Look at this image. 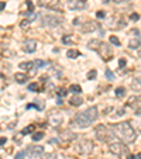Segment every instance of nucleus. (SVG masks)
<instances>
[{"label":"nucleus","instance_id":"nucleus-9","mask_svg":"<svg viewBox=\"0 0 141 159\" xmlns=\"http://www.w3.org/2000/svg\"><path fill=\"white\" fill-rule=\"evenodd\" d=\"M23 49L28 53L34 52V51L37 49V41H34V40H26V41L23 42Z\"/></svg>","mask_w":141,"mask_h":159},{"label":"nucleus","instance_id":"nucleus-13","mask_svg":"<svg viewBox=\"0 0 141 159\" xmlns=\"http://www.w3.org/2000/svg\"><path fill=\"white\" fill-rule=\"evenodd\" d=\"M33 107H37L38 110H44V108H45V101L37 99V100H34L33 104H28L27 108H33Z\"/></svg>","mask_w":141,"mask_h":159},{"label":"nucleus","instance_id":"nucleus-21","mask_svg":"<svg viewBox=\"0 0 141 159\" xmlns=\"http://www.w3.org/2000/svg\"><path fill=\"white\" fill-rule=\"evenodd\" d=\"M28 90L38 93V92H41V89H40V85H38V83H30V85H28Z\"/></svg>","mask_w":141,"mask_h":159},{"label":"nucleus","instance_id":"nucleus-8","mask_svg":"<svg viewBox=\"0 0 141 159\" xmlns=\"http://www.w3.org/2000/svg\"><path fill=\"white\" fill-rule=\"evenodd\" d=\"M41 20H43L44 26H49V27H57V26H59V23H61L59 18H57L54 16H43Z\"/></svg>","mask_w":141,"mask_h":159},{"label":"nucleus","instance_id":"nucleus-6","mask_svg":"<svg viewBox=\"0 0 141 159\" xmlns=\"http://www.w3.org/2000/svg\"><path fill=\"white\" fill-rule=\"evenodd\" d=\"M76 149H78L79 154H90L93 149V142L89 141V139H82V141H79Z\"/></svg>","mask_w":141,"mask_h":159},{"label":"nucleus","instance_id":"nucleus-42","mask_svg":"<svg viewBox=\"0 0 141 159\" xmlns=\"http://www.w3.org/2000/svg\"><path fill=\"white\" fill-rule=\"evenodd\" d=\"M4 7H6V3H4V1H0V11L3 10Z\"/></svg>","mask_w":141,"mask_h":159},{"label":"nucleus","instance_id":"nucleus-17","mask_svg":"<svg viewBox=\"0 0 141 159\" xmlns=\"http://www.w3.org/2000/svg\"><path fill=\"white\" fill-rule=\"evenodd\" d=\"M20 68H21L23 70H31V69L35 68V66H34V62H21V64H20Z\"/></svg>","mask_w":141,"mask_h":159},{"label":"nucleus","instance_id":"nucleus-28","mask_svg":"<svg viewBox=\"0 0 141 159\" xmlns=\"http://www.w3.org/2000/svg\"><path fill=\"white\" fill-rule=\"evenodd\" d=\"M34 66H38V68H44V66H47V62H44V61H34Z\"/></svg>","mask_w":141,"mask_h":159},{"label":"nucleus","instance_id":"nucleus-7","mask_svg":"<svg viewBox=\"0 0 141 159\" xmlns=\"http://www.w3.org/2000/svg\"><path fill=\"white\" fill-rule=\"evenodd\" d=\"M43 154H44V148L40 147V145H37V147H28V149L26 151V155L30 156V158H37V156H40V155H43Z\"/></svg>","mask_w":141,"mask_h":159},{"label":"nucleus","instance_id":"nucleus-3","mask_svg":"<svg viewBox=\"0 0 141 159\" xmlns=\"http://www.w3.org/2000/svg\"><path fill=\"white\" fill-rule=\"evenodd\" d=\"M87 47L90 49H93V51H96L102 56V59L104 62H109V61L113 59V49H112V47L107 42H103L100 40H90L87 42Z\"/></svg>","mask_w":141,"mask_h":159},{"label":"nucleus","instance_id":"nucleus-15","mask_svg":"<svg viewBox=\"0 0 141 159\" xmlns=\"http://www.w3.org/2000/svg\"><path fill=\"white\" fill-rule=\"evenodd\" d=\"M69 103H70V106H81L82 103H83V100H82L81 96H73V97L69 99Z\"/></svg>","mask_w":141,"mask_h":159},{"label":"nucleus","instance_id":"nucleus-34","mask_svg":"<svg viewBox=\"0 0 141 159\" xmlns=\"http://www.w3.org/2000/svg\"><path fill=\"white\" fill-rule=\"evenodd\" d=\"M69 7H70V9H75V7H78V9H79V7H83V4H79V3H78V4H75V3H73V0H69Z\"/></svg>","mask_w":141,"mask_h":159},{"label":"nucleus","instance_id":"nucleus-47","mask_svg":"<svg viewBox=\"0 0 141 159\" xmlns=\"http://www.w3.org/2000/svg\"><path fill=\"white\" fill-rule=\"evenodd\" d=\"M81 1H86V0H81Z\"/></svg>","mask_w":141,"mask_h":159},{"label":"nucleus","instance_id":"nucleus-36","mask_svg":"<svg viewBox=\"0 0 141 159\" xmlns=\"http://www.w3.org/2000/svg\"><path fill=\"white\" fill-rule=\"evenodd\" d=\"M68 95V90L66 89H59V92H58V96L59 97H64V96H66Z\"/></svg>","mask_w":141,"mask_h":159},{"label":"nucleus","instance_id":"nucleus-32","mask_svg":"<svg viewBox=\"0 0 141 159\" xmlns=\"http://www.w3.org/2000/svg\"><path fill=\"white\" fill-rule=\"evenodd\" d=\"M106 78H107L109 80H113L114 79V75L112 73V70H110V69H106Z\"/></svg>","mask_w":141,"mask_h":159},{"label":"nucleus","instance_id":"nucleus-40","mask_svg":"<svg viewBox=\"0 0 141 159\" xmlns=\"http://www.w3.org/2000/svg\"><path fill=\"white\" fill-rule=\"evenodd\" d=\"M6 141H7V139H6L4 137H1V138H0V147H3V145L6 144Z\"/></svg>","mask_w":141,"mask_h":159},{"label":"nucleus","instance_id":"nucleus-16","mask_svg":"<svg viewBox=\"0 0 141 159\" xmlns=\"http://www.w3.org/2000/svg\"><path fill=\"white\" fill-rule=\"evenodd\" d=\"M81 53H79V51L78 49H68V52H66V56L68 58H70V59H75V58H78Z\"/></svg>","mask_w":141,"mask_h":159},{"label":"nucleus","instance_id":"nucleus-39","mask_svg":"<svg viewBox=\"0 0 141 159\" xmlns=\"http://www.w3.org/2000/svg\"><path fill=\"white\" fill-rule=\"evenodd\" d=\"M62 42H64V44L70 42V37H64V38H62Z\"/></svg>","mask_w":141,"mask_h":159},{"label":"nucleus","instance_id":"nucleus-4","mask_svg":"<svg viewBox=\"0 0 141 159\" xmlns=\"http://www.w3.org/2000/svg\"><path fill=\"white\" fill-rule=\"evenodd\" d=\"M95 133H96V138L99 141H102V142H112L114 139L113 133L106 125H98L96 130H95Z\"/></svg>","mask_w":141,"mask_h":159},{"label":"nucleus","instance_id":"nucleus-44","mask_svg":"<svg viewBox=\"0 0 141 159\" xmlns=\"http://www.w3.org/2000/svg\"><path fill=\"white\" fill-rule=\"evenodd\" d=\"M136 114H138V116H141V107H138L136 110Z\"/></svg>","mask_w":141,"mask_h":159},{"label":"nucleus","instance_id":"nucleus-26","mask_svg":"<svg viewBox=\"0 0 141 159\" xmlns=\"http://www.w3.org/2000/svg\"><path fill=\"white\" fill-rule=\"evenodd\" d=\"M69 90L73 92V93H81V92H82V87L79 85H72L69 87Z\"/></svg>","mask_w":141,"mask_h":159},{"label":"nucleus","instance_id":"nucleus-23","mask_svg":"<svg viewBox=\"0 0 141 159\" xmlns=\"http://www.w3.org/2000/svg\"><path fill=\"white\" fill-rule=\"evenodd\" d=\"M62 138H64V139L70 141V139H75V138H76V134H73V133H64V134H62Z\"/></svg>","mask_w":141,"mask_h":159},{"label":"nucleus","instance_id":"nucleus-14","mask_svg":"<svg viewBox=\"0 0 141 159\" xmlns=\"http://www.w3.org/2000/svg\"><path fill=\"white\" fill-rule=\"evenodd\" d=\"M14 79H16L17 83H26L28 79V76L26 73H16L14 75Z\"/></svg>","mask_w":141,"mask_h":159},{"label":"nucleus","instance_id":"nucleus-35","mask_svg":"<svg viewBox=\"0 0 141 159\" xmlns=\"http://www.w3.org/2000/svg\"><path fill=\"white\" fill-rule=\"evenodd\" d=\"M24 156H26V151H21V152H18V154L16 155L14 159H24Z\"/></svg>","mask_w":141,"mask_h":159},{"label":"nucleus","instance_id":"nucleus-30","mask_svg":"<svg viewBox=\"0 0 141 159\" xmlns=\"http://www.w3.org/2000/svg\"><path fill=\"white\" fill-rule=\"evenodd\" d=\"M96 75H98V72L93 69V70H90L89 73H87V79H90V80H93V79H96Z\"/></svg>","mask_w":141,"mask_h":159},{"label":"nucleus","instance_id":"nucleus-24","mask_svg":"<svg viewBox=\"0 0 141 159\" xmlns=\"http://www.w3.org/2000/svg\"><path fill=\"white\" fill-rule=\"evenodd\" d=\"M110 44H113V45H116V47H120L121 44H120V40L116 35H112L110 37Z\"/></svg>","mask_w":141,"mask_h":159},{"label":"nucleus","instance_id":"nucleus-41","mask_svg":"<svg viewBox=\"0 0 141 159\" xmlns=\"http://www.w3.org/2000/svg\"><path fill=\"white\" fill-rule=\"evenodd\" d=\"M119 65H120V66H126V59H120Z\"/></svg>","mask_w":141,"mask_h":159},{"label":"nucleus","instance_id":"nucleus-25","mask_svg":"<svg viewBox=\"0 0 141 159\" xmlns=\"http://www.w3.org/2000/svg\"><path fill=\"white\" fill-rule=\"evenodd\" d=\"M114 93H116V96H117V97H123V96L126 95V89H124V87H117Z\"/></svg>","mask_w":141,"mask_h":159},{"label":"nucleus","instance_id":"nucleus-5","mask_svg":"<svg viewBox=\"0 0 141 159\" xmlns=\"http://www.w3.org/2000/svg\"><path fill=\"white\" fill-rule=\"evenodd\" d=\"M109 151L114 155V156H124V155L129 154V148L126 147L124 144L121 142H110V147H109Z\"/></svg>","mask_w":141,"mask_h":159},{"label":"nucleus","instance_id":"nucleus-10","mask_svg":"<svg viewBox=\"0 0 141 159\" xmlns=\"http://www.w3.org/2000/svg\"><path fill=\"white\" fill-rule=\"evenodd\" d=\"M127 106L133 107L134 110H137L138 107H141V96H133V97H130L129 101H127Z\"/></svg>","mask_w":141,"mask_h":159},{"label":"nucleus","instance_id":"nucleus-45","mask_svg":"<svg viewBox=\"0 0 141 159\" xmlns=\"http://www.w3.org/2000/svg\"><path fill=\"white\" fill-rule=\"evenodd\" d=\"M114 3H123V1H129V0H113Z\"/></svg>","mask_w":141,"mask_h":159},{"label":"nucleus","instance_id":"nucleus-27","mask_svg":"<svg viewBox=\"0 0 141 159\" xmlns=\"http://www.w3.org/2000/svg\"><path fill=\"white\" fill-rule=\"evenodd\" d=\"M43 138H44V133H41V131H40V133L33 134V139H34V141H41Z\"/></svg>","mask_w":141,"mask_h":159},{"label":"nucleus","instance_id":"nucleus-19","mask_svg":"<svg viewBox=\"0 0 141 159\" xmlns=\"http://www.w3.org/2000/svg\"><path fill=\"white\" fill-rule=\"evenodd\" d=\"M38 4L41 6V7H52V4H54V0H40L38 1Z\"/></svg>","mask_w":141,"mask_h":159},{"label":"nucleus","instance_id":"nucleus-22","mask_svg":"<svg viewBox=\"0 0 141 159\" xmlns=\"http://www.w3.org/2000/svg\"><path fill=\"white\" fill-rule=\"evenodd\" d=\"M131 87H133L134 90H141V80L134 79L133 80V83H131Z\"/></svg>","mask_w":141,"mask_h":159},{"label":"nucleus","instance_id":"nucleus-38","mask_svg":"<svg viewBox=\"0 0 141 159\" xmlns=\"http://www.w3.org/2000/svg\"><path fill=\"white\" fill-rule=\"evenodd\" d=\"M96 17H98V18H103V17H104V11H98V13H96Z\"/></svg>","mask_w":141,"mask_h":159},{"label":"nucleus","instance_id":"nucleus-18","mask_svg":"<svg viewBox=\"0 0 141 159\" xmlns=\"http://www.w3.org/2000/svg\"><path fill=\"white\" fill-rule=\"evenodd\" d=\"M34 130H35V125H34V124H31V125H27V127H26L21 131V135H28V134L34 133Z\"/></svg>","mask_w":141,"mask_h":159},{"label":"nucleus","instance_id":"nucleus-29","mask_svg":"<svg viewBox=\"0 0 141 159\" xmlns=\"http://www.w3.org/2000/svg\"><path fill=\"white\" fill-rule=\"evenodd\" d=\"M26 4H27V7H28V11H27V13H34V4H33V1H31V0H27V1H26Z\"/></svg>","mask_w":141,"mask_h":159},{"label":"nucleus","instance_id":"nucleus-20","mask_svg":"<svg viewBox=\"0 0 141 159\" xmlns=\"http://www.w3.org/2000/svg\"><path fill=\"white\" fill-rule=\"evenodd\" d=\"M129 47H130L131 49H134V48H138V47H140V40H138V37H137L136 40H130Z\"/></svg>","mask_w":141,"mask_h":159},{"label":"nucleus","instance_id":"nucleus-11","mask_svg":"<svg viewBox=\"0 0 141 159\" xmlns=\"http://www.w3.org/2000/svg\"><path fill=\"white\" fill-rule=\"evenodd\" d=\"M98 28V23L95 21H87L82 26V32H92Z\"/></svg>","mask_w":141,"mask_h":159},{"label":"nucleus","instance_id":"nucleus-1","mask_svg":"<svg viewBox=\"0 0 141 159\" xmlns=\"http://www.w3.org/2000/svg\"><path fill=\"white\" fill-rule=\"evenodd\" d=\"M113 133L116 134V137H119L124 144H131L136 141L137 133L136 130L131 127L130 122H119V124H114L113 127Z\"/></svg>","mask_w":141,"mask_h":159},{"label":"nucleus","instance_id":"nucleus-2","mask_svg":"<svg viewBox=\"0 0 141 159\" xmlns=\"http://www.w3.org/2000/svg\"><path fill=\"white\" fill-rule=\"evenodd\" d=\"M99 117V113H98V107H89L87 110L82 113H78L73 120H72V124L76 125L79 128H86L89 127L93 121H96V118Z\"/></svg>","mask_w":141,"mask_h":159},{"label":"nucleus","instance_id":"nucleus-43","mask_svg":"<svg viewBox=\"0 0 141 159\" xmlns=\"http://www.w3.org/2000/svg\"><path fill=\"white\" fill-rule=\"evenodd\" d=\"M131 34H136L137 37H138V35H140V31H138V30H133V31H131Z\"/></svg>","mask_w":141,"mask_h":159},{"label":"nucleus","instance_id":"nucleus-46","mask_svg":"<svg viewBox=\"0 0 141 159\" xmlns=\"http://www.w3.org/2000/svg\"><path fill=\"white\" fill-rule=\"evenodd\" d=\"M134 159H141V152H140V154H137L136 156H134Z\"/></svg>","mask_w":141,"mask_h":159},{"label":"nucleus","instance_id":"nucleus-37","mask_svg":"<svg viewBox=\"0 0 141 159\" xmlns=\"http://www.w3.org/2000/svg\"><path fill=\"white\" fill-rule=\"evenodd\" d=\"M130 18H131V20H133V21H137V20L140 18V16H138L137 13H133V14H131V16H130Z\"/></svg>","mask_w":141,"mask_h":159},{"label":"nucleus","instance_id":"nucleus-12","mask_svg":"<svg viewBox=\"0 0 141 159\" xmlns=\"http://www.w3.org/2000/svg\"><path fill=\"white\" fill-rule=\"evenodd\" d=\"M61 122H62V116H61L59 113H55V114L49 116V124H52L54 127H58Z\"/></svg>","mask_w":141,"mask_h":159},{"label":"nucleus","instance_id":"nucleus-33","mask_svg":"<svg viewBox=\"0 0 141 159\" xmlns=\"http://www.w3.org/2000/svg\"><path fill=\"white\" fill-rule=\"evenodd\" d=\"M41 159H58V158H57V155H54V154H45Z\"/></svg>","mask_w":141,"mask_h":159},{"label":"nucleus","instance_id":"nucleus-31","mask_svg":"<svg viewBox=\"0 0 141 159\" xmlns=\"http://www.w3.org/2000/svg\"><path fill=\"white\" fill-rule=\"evenodd\" d=\"M30 23H31V20H23L20 26H21V28H27V27H30Z\"/></svg>","mask_w":141,"mask_h":159}]
</instances>
